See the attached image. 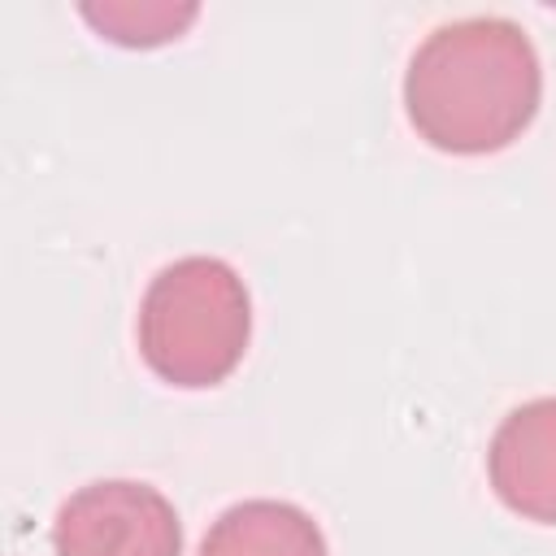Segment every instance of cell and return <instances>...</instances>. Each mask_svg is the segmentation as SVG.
I'll use <instances>...</instances> for the list:
<instances>
[{
	"label": "cell",
	"mask_w": 556,
	"mask_h": 556,
	"mask_svg": "<svg viewBox=\"0 0 556 556\" xmlns=\"http://www.w3.org/2000/svg\"><path fill=\"white\" fill-rule=\"evenodd\" d=\"M543 70L530 35L508 17H460L434 26L404 74L413 130L456 156L508 148L539 113Z\"/></svg>",
	"instance_id": "6da1fadb"
},
{
	"label": "cell",
	"mask_w": 556,
	"mask_h": 556,
	"mask_svg": "<svg viewBox=\"0 0 556 556\" xmlns=\"http://www.w3.org/2000/svg\"><path fill=\"white\" fill-rule=\"evenodd\" d=\"M252 339L243 278L217 256L165 265L139 304V356L169 387H217L235 374Z\"/></svg>",
	"instance_id": "7a4b0ae2"
},
{
	"label": "cell",
	"mask_w": 556,
	"mask_h": 556,
	"mask_svg": "<svg viewBox=\"0 0 556 556\" xmlns=\"http://www.w3.org/2000/svg\"><path fill=\"white\" fill-rule=\"evenodd\" d=\"M56 556H182V521L174 504L130 478L78 486L52 521Z\"/></svg>",
	"instance_id": "3957f363"
},
{
	"label": "cell",
	"mask_w": 556,
	"mask_h": 556,
	"mask_svg": "<svg viewBox=\"0 0 556 556\" xmlns=\"http://www.w3.org/2000/svg\"><path fill=\"white\" fill-rule=\"evenodd\" d=\"M486 473L504 508L556 526V395L513 408L486 452Z\"/></svg>",
	"instance_id": "277c9868"
},
{
	"label": "cell",
	"mask_w": 556,
	"mask_h": 556,
	"mask_svg": "<svg viewBox=\"0 0 556 556\" xmlns=\"http://www.w3.org/2000/svg\"><path fill=\"white\" fill-rule=\"evenodd\" d=\"M200 556H330L321 526L287 500L230 504L204 534Z\"/></svg>",
	"instance_id": "5b68a950"
},
{
	"label": "cell",
	"mask_w": 556,
	"mask_h": 556,
	"mask_svg": "<svg viewBox=\"0 0 556 556\" xmlns=\"http://www.w3.org/2000/svg\"><path fill=\"white\" fill-rule=\"evenodd\" d=\"M104 39L122 43V48H156L178 39L195 17L200 4H174V0H87L78 9Z\"/></svg>",
	"instance_id": "8992f818"
}]
</instances>
